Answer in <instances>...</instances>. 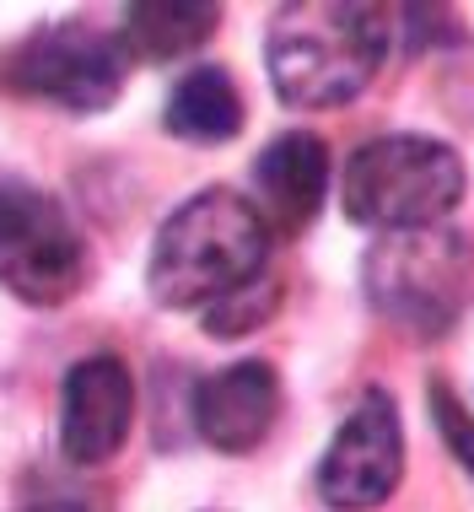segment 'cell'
<instances>
[{"label": "cell", "instance_id": "6da1fadb", "mask_svg": "<svg viewBox=\"0 0 474 512\" xmlns=\"http://www.w3.org/2000/svg\"><path fill=\"white\" fill-rule=\"evenodd\" d=\"M270 221L254 200L216 184L178 205L157 227L146 259V286L162 308H216L221 297L264 281Z\"/></svg>", "mask_w": 474, "mask_h": 512}, {"label": "cell", "instance_id": "7a4b0ae2", "mask_svg": "<svg viewBox=\"0 0 474 512\" xmlns=\"http://www.w3.org/2000/svg\"><path fill=\"white\" fill-rule=\"evenodd\" d=\"M388 54V17L356 0H302L275 11L264 38L270 87L286 108H340L367 92Z\"/></svg>", "mask_w": 474, "mask_h": 512}, {"label": "cell", "instance_id": "3957f363", "mask_svg": "<svg viewBox=\"0 0 474 512\" xmlns=\"http://www.w3.org/2000/svg\"><path fill=\"white\" fill-rule=\"evenodd\" d=\"M372 313L410 335H448L474 302V248L453 227L383 232L361 259Z\"/></svg>", "mask_w": 474, "mask_h": 512}, {"label": "cell", "instance_id": "277c9868", "mask_svg": "<svg viewBox=\"0 0 474 512\" xmlns=\"http://www.w3.org/2000/svg\"><path fill=\"white\" fill-rule=\"evenodd\" d=\"M345 216L378 232L442 227L464 200V157L431 135H378L356 146L340 178Z\"/></svg>", "mask_w": 474, "mask_h": 512}, {"label": "cell", "instance_id": "5b68a950", "mask_svg": "<svg viewBox=\"0 0 474 512\" xmlns=\"http://www.w3.org/2000/svg\"><path fill=\"white\" fill-rule=\"evenodd\" d=\"M0 81L17 98H44L65 114H103L124 87V44L87 22H49L6 49Z\"/></svg>", "mask_w": 474, "mask_h": 512}, {"label": "cell", "instance_id": "8992f818", "mask_svg": "<svg viewBox=\"0 0 474 512\" xmlns=\"http://www.w3.org/2000/svg\"><path fill=\"white\" fill-rule=\"evenodd\" d=\"M404 480V426L383 389H367L318 459V496L334 512H372Z\"/></svg>", "mask_w": 474, "mask_h": 512}, {"label": "cell", "instance_id": "52a82bcc", "mask_svg": "<svg viewBox=\"0 0 474 512\" xmlns=\"http://www.w3.org/2000/svg\"><path fill=\"white\" fill-rule=\"evenodd\" d=\"M135 421V378L119 356H81L60 389V448L71 464H108Z\"/></svg>", "mask_w": 474, "mask_h": 512}, {"label": "cell", "instance_id": "ba28073f", "mask_svg": "<svg viewBox=\"0 0 474 512\" xmlns=\"http://www.w3.org/2000/svg\"><path fill=\"white\" fill-rule=\"evenodd\" d=\"M194 432L216 453H254L281 415V378L270 362H232L194 383Z\"/></svg>", "mask_w": 474, "mask_h": 512}, {"label": "cell", "instance_id": "9c48e42d", "mask_svg": "<svg viewBox=\"0 0 474 512\" xmlns=\"http://www.w3.org/2000/svg\"><path fill=\"white\" fill-rule=\"evenodd\" d=\"M329 200V146L313 130H286L254 157V205L275 232H302Z\"/></svg>", "mask_w": 474, "mask_h": 512}, {"label": "cell", "instance_id": "30bf717a", "mask_svg": "<svg viewBox=\"0 0 474 512\" xmlns=\"http://www.w3.org/2000/svg\"><path fill=\"white\" fill-rule=\"evenodd\" d=\"M0 281L11 286V297L33 302V308H54V302L76 297L92 281V254L65 227V216H54L33 243H22L17 254L0 259Z\"/></svg>", "mask_w": 474, "mask_h": 512}, {"label": "cell", "instance_id": "8fae6325", "mask_svg": "<svg viewBox=\"0 0 474 512\" xmlns=\"http://www.w3.org/2000/svg\"><path fill=\"white\" fill-rule=\"evenodd\" d=\"M167 130L184 135L194 146H221L243 130V98H237V81L221 65H194L173 81L167 92Z\"/></svg>", "mask_w": 474, "mask_h": 512}, {"label": "cell", "instance_id": "7c38bea8", "mask_svg": "<svg viewBox=\"0 0 474 512\" xmlns=\"http://www.w3.org/2000/svg\"><path fill=\"white\" fill-rule=\"evenodd\" d=\"M221 11L205 0H141V6H124V27L119 44L141 60H178V54L200 49L216 33Z\"/></svg>", "mask_w": 474, "mask_h": 512}, {"label": "cell", "instance_id": "4fadbf2b", "mask_svg": "<svg viewBox=\"0 0 474 512\" xmlns=\"http://www.w3.org/2000/svg\"><path fill=\"white\" fill-rule=\"evenodd\" d=\"M54 216L60 211H54L49 195H38V189L22 184V178H0V259L17 254L22 243H33Z\"/></svg>", "mask_w": 474, "mask_h": 512}, {"label": "cell", "instance_id": "5bb4252c", "mask_svg": "<svg viewBox=\"0 0 474 512\" xmlns=\"http://www.w3.org/2000/svg\"><path fill=\"white\" fill-rule=\"evenodd\" d=\"M275 302H281V286H275L270 275H264V281L243 286V292L221 297L216 308H205V335H221V340L248 335V329H259L264 318L275 313Z\"/></svg>", "mask_w": 474, "mask_h": 512}, {"label": "cell", "instance_id": "9a60e30c", "mask_svg": "<svg viewBox=\"0 0 474 512\" xmlns=\"http://www.w3.org/2000/svg\"><path fill=\"white\" fill-rule=\"evenodd\" d=\"M431 421H437V432L442 442L453 448V459L469 469V480H474V415L453 399L448 383H431Z\"/></svg>", "mask_w": 474, "mask_h": 512}, {"label": "cell", "instance_id": "2e32d148", "mask_svg": "<svg viewBox=\"0 0 474 512\" xmlns=\"http://www.w3.org/2000/svg\"><path fill=\"white\" fill-rule=\"evenodd\" d=\"M38 512H81V507H71V502H49V507H38Z\"/></svg>", "mask_w": 474, "mask_h": 512}]
</instances>
